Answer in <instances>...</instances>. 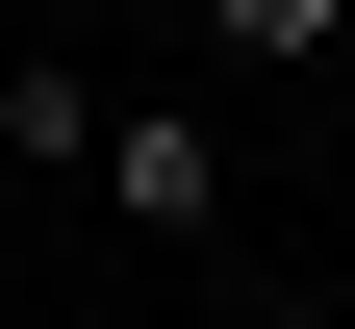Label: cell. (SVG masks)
<instances>
[{
  "label": "cell",
  "mask_w": 355,
  "mask_h": 329,
  "mask_svg": "<svg viewBox=\"0 0 355 329\" xmlns=\"http://www.w3.org/2000/svg\"><path fill=\"white\" fill-rule=\"evenodd\" d=\"M0 152H26V177H51V152H102V76H76V51H26V76H0Z\"/></svg>",
  "instance_id": "obj_3"
},
{
  "label": "cell",
  "mask_w": 355,
  "mask_h": 329,
  "mask_svg": "<svg viewBox=\"0 0 355 329\" xmlns=\"http://www.w3.org/2000/svg\"><path fill=\"white\" fill-rule=\"evenodd\" d=\"M229 329H254V304H229Z\"/></svg>",
  "instance_id": "obj_4"
},
{
  "label": "cell",
  "mask_w": 355,
  "mask_h": 329,
  "mask_svg": "<svg viewBox=\"0 0 355 329\" xmlns=\"http://www.w3.org/2000/svg\"><path fill=\"white\" fill-rule=\"evenodd\" d=\"M102 203L153 228V254H203V228H229V127L203 102H102Z\"/></svg>",
  "instance_id": "obj_1"
},
{
  "label": "cell",
  "mask_w": 355,
  "mask_h": 329,
  "mask_svg": "<svg viewBox=\"0 0 355 329\" xmlns=\"http://www.w3.org/2000/svg\"><path fill=\"white\" fill-rule=\"evenodd\" d=\"M203 51H229V76H330V51H355V0H203Z\"/></svg>",
  "instance_id": "obj_2"
}]
</instances>
